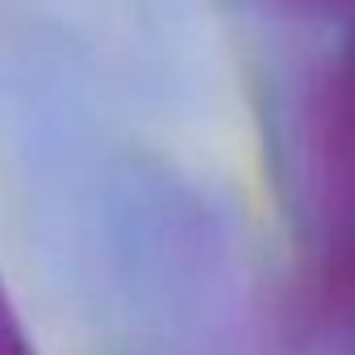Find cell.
Wrapping results in <instances>:
<instances>
[{"label": "cell", "instance_id": "6da1fadb", "mask_svg": "<svg viewBox=\"0 0 355 355\" xmlns=\"http://www.w3.org/2000/svg\"><path fill=\"white\" fill-rule=\"evenodd\" d=\"M305 167L313 284L322 309L355 334V30L309 88Z\"/></svg>", "mask_w": 355, "mask_h": 355}, {"label": "cell", "instance_id": "7a4b0ae2", "mask_svg": "<svg viewBox=\"0 0 355 355\" xmlns=\"http://www.w3.org/2000/svg\"><path fill=\"white\" fill-rule=\"evenodd\" d=\"M0 355H30L26 338H21V326L13 318V309L5 305V293H0Z\"/></svg>", "mask_w": 355, "mask_h": 355}, {"label": "cell", "instance_id": "3957f363", "mask_svg": "<svg viewBox=\"0 0 355 355\" xmlns=\"http://www.w3.org/2000/svg\"><path fill=\"white\" fill-rule=\"evenodd\" d=\"M322 5H347V9H355V0H322Z\"/></svg>", "mask_w": 355, "mask_h": 355}]
</instances>
